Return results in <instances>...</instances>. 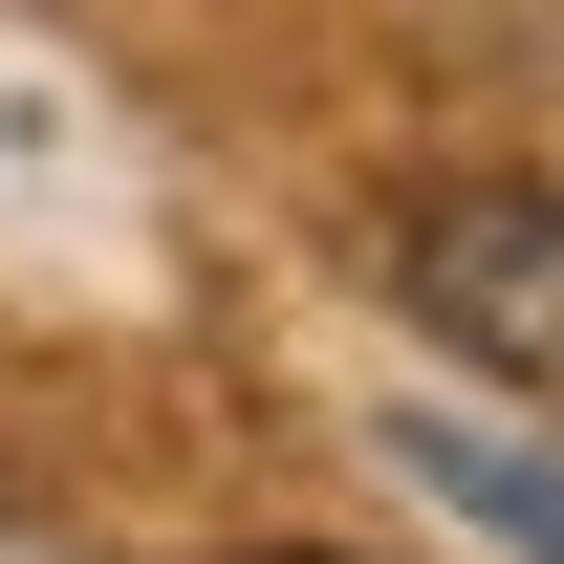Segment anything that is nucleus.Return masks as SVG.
Returning a JSON list of instances; mask_svg holds the SVG:
<instances>
[{"mask_svg": "<svg viewBox=\"0 0 564 564\" xmlns=\"http://www.w3.org/2000/svg\"><path fill=\"white\" fill-rule=\"evenodd\" d=\"M413 326H456L478 369L564 391V196H543V174H478V196H413Z\"/></svg>", "mask_w": 564, "mask_h": 564, "instance_id": "obj_1", "label": "nucleus"}, {"mask_svg": "<svg viewBox=\"0 0 564 564\" xmlns=\"http://www.w3.org/2000/svg\"><path fill=\"white\" fill-rule=\"evenodd\" d=\"M391 456H413L478 543H521V564H564V456L543 434H499V413H391Z\"/></svg>", "mask_w": 564, "mask_h": 564, "instance_id": "obj_2", "label": "nucleus"}, {"mask_svg": "<svg viewBox=\"0 0 564 564\" xmlns=\"http://www.w3.org/2000/svg\"><path fill=\"white\" fill-rule=\"evenodd\" d=\"M261 564H326V543H261Z\"/></svg>", "mask_w": 564, "mask_h": 564, "instance_id": "obj_3", "label": "nucleus"}]
</instances>
